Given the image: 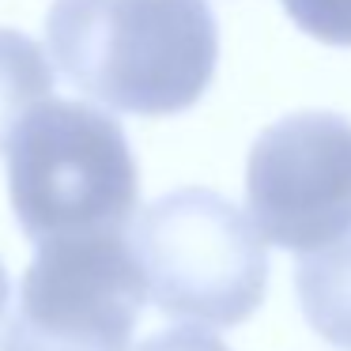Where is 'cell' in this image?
<instances>
[{
  "instance_id": "1",
  "label": "cell",
  "mask_w": 351,
  "mask_h": 351,
  "mask_svg": "<svg viewBox=\"0 0 351 351\" xmlns=\"http://www.w3.org/2000/svg\"><path fill=\"white\" fill-rule=\"evenodd\" d=\"M46 42L76 91L144 117L189 110L219 57L208 0H53Z\"/></svg>"
},
{
  "instance_id": "7",
  "label": "cell",
  "mask_w": 351,
  "mask_h": 351,
  "mask_svg": "<svg viewBox=\"0 0 351 351\" xmlns=\"http://www.w3.org/2000/svg\"><path fill=\"white\" fill-rule=\"evenodd\" d=\"M49 91H53V69L42 46L31 34L0 27V147H8L19 121L34 106H42Z\"/></svg>"
},
{
  "instance_id": "2",
  "label": "cell",
  "mask_w": 351,
  "mask_h": 351,
  "mask_svg": "<svg viewBox=\"0 0 351 351\" xmlns=\"http://www.w3.org/2000/svg\"><path fill=\"white\" fill-rule=\"evenodd\" d=\"M8 193L38 245L125 234L140 193L125 129L99 106L46 99L8 140Z\"/></svg>"
},
{
  "instance_id": "10",
  "label": "cell",
  "mask_w": 351,
  "mask_h": 351,
  "mask_svg": "<svg viewBox=\"0 0 351 351\" xmlns=\"http://www.w3.org/2000/svg\"><path fill=\"white\" fill-rule=\"evenodd\" d=\"M8 298H12V280H8V268L0 265V317L8 310Z\"/></svg>"
},
{
  "instance_id": "5",
  "label": "cell",
  "mask_w": 351,
  "mask_h": 351,
  "mask_svg": "<svg viewBox=\"0 0 351 351\" xmlns=\"http://www.w3.org/2000/svg\"><path fill=\"white\" fill-rule=\"evenodd\" d=\"M245 208L261 238L313 253L351 230V121L298 110L268 125L245 159Z\"/></svg>"
},
{
  "instance_id": "6",
  "label": "cell",
  "mask_w": 351,
  "mask_h": 351,
  "mask_svg": "<svg viewBox=\"0 0 351 351\" xmlns=\"http://www.w3.org/2000/svg\"><path fill=\"white\" fill-rule=\"evenodd\" d=\"M295 287L313 332L351 351V230L325 250L298 257Z\"/></svg>"
},
{
  "instance_id": "3",
  "label": "cell",
  "mask_w": 351,
  "mask_h": 351,
  "mask_svg": "<svg viewBox=\"0 0 351 351\" xmlns=\"http://www.w3.org/2000/svg\"><path fill=\"white\" fill-rule=\"evenodd\" d=\"M147 298L178 321L242 325L268 287V253L250 215L212 189H174L132 227Z\"/></svg>"
},
{
  "instance_id": "4",
  "label": "cell",
  "mask_w": 351,
  "mask_h": 351,
  "mask_svg": "<svg viewBox=\"0 0 351 351\" xmlns=\"http://www.w3.org/2000/svg\"><path fill=\"white\" fill-rule=\"evenodd\" d=\"M147 287L125 234L42 242L0 351H129Z\"/></svg>"
},
{
  "instance_id": "9",
  "label": "cell",
  "mask_w": 351,
  "mask_h": 351,
  "mask_svg": "<svg viewBox=\"0 0 351 351\" xmlns=\"http://www.w3.org/2000/svg\"><path fill=\"white\" fill-rule=\"evenodd\" d=\"M136 351H227V343H219V336L204 332V328H167V332H155L140 343Z\"/></svg>"
},
{
  "instance_id": "8",
  "label": "cell",
  "mask_w": 351,
  "mask_h": 351,
  "mask_svg": "<svg viewBox=\"0 0 351 351\" xmlns=\"http://www.w3.org/2000/svg\"><path fill=\"white\" fill-rule=\"evenodd\" d=\"M283 8L310 38L351 46V0H283Z\"/></svg>"
}]
</instances>
